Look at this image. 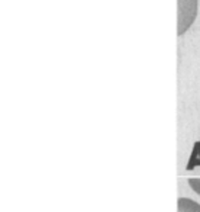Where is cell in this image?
Here are the masks:
<instances>
[{"label":"cell","mask_w":200,"mask_h":212,"mask_svg":"<svg viewBox=\"0 0 200 212\" xmlns=\"http://www.w3.org/2000/svg\"><path fill=\"white\" fill-rule=\"evenodd\" d=\"M197 13V0H178V35L191 26Z\"/></svg>","instance_id":"1"},{"label":"cell","mask_w":200,"mask_h":212,"mask_svg":"<svg viewBox=\"0 0 200 212\" xmlns=\"http://www.w3.org/2000/svg\"><path fill=\"white\" fill-rule=\"evenodd\" d=\"M178 212H200V205L191 199L180 198L178 199Z\"/></svg>","instance_id":"2"},{"label":"cell","mask_w":200,"mask_h":212,"mask_svg":"<svg viewBox=\"0 0 200 212\" xmlns=\"http://www.w3.org/2000/svg\"><path fill=\"white\" fill-rule=\"evenodd\" d=\"M189 183H190V186L193 187V190H194L196 193L200 195V179H190Z\"/></svg>","instance_id":"3"}]
</instances>
